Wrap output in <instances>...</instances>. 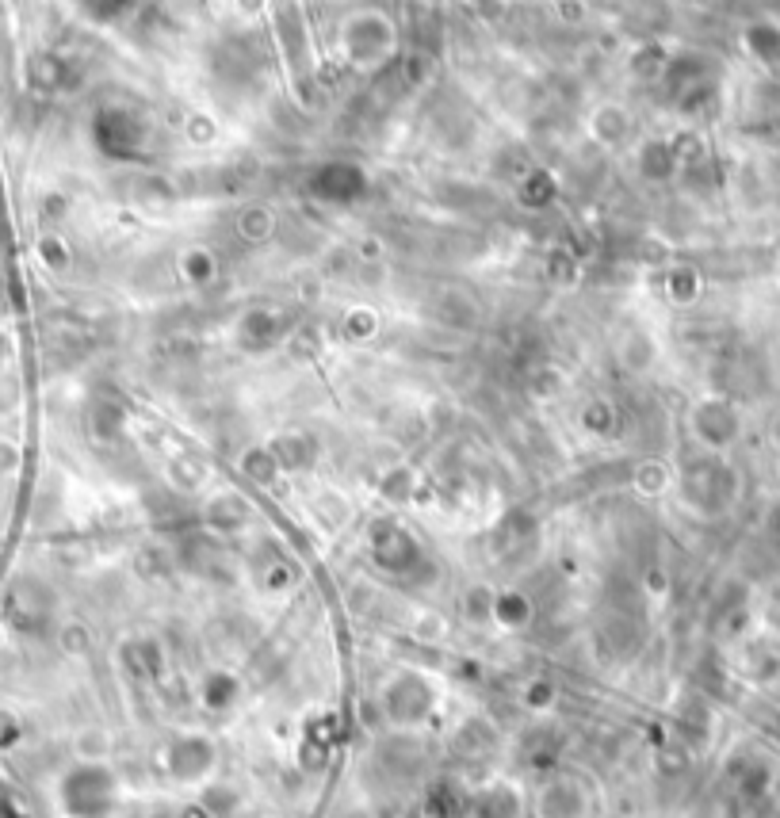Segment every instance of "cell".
<instances>
[{
	"label": "cell",
	"instance_id": "1",
	"mask_svg": "<svg viewBox=\"0 0 780 818\" xmlns=\"http://www.w3.org/2000/svg\"><path fill=\"white\" fill-rule=\"evenodd\" d=\"M318 184H322L325 199H356V195L364 192V173L360 169H352V165H329V169H322L318 173Z\"/></svg>",
	"mask_w": 780,
	"mask_h": 818
},
{
	"label": "cell",
	"instance_id": "2",
	"mask_svg": "<svg viewBox=\"0 0 780 818\" xmlns=\"http://www.w3.org/2000/svg\"><path fill=\"white\" fill-rule=\"evenodd\" d=\"M81 8H85L92 20L108 23L115 20V16H123L130 8V0H81Z\"/></svg>",
	"mask_w": 780,
	"mask_h": 818
}]
</instances>
